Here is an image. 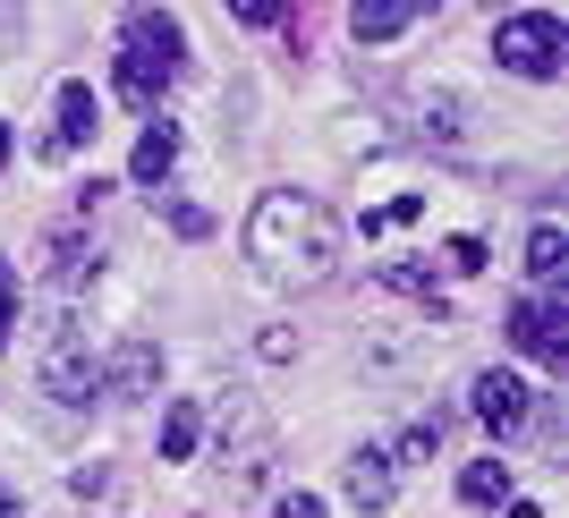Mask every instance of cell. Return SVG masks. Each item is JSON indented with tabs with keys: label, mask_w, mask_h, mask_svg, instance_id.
<instances>
[{
	"label": "cell",
	"mask_w": 569,
	"mask_h": 518,
	"mask_svg": "<svg viewBox=\"0 0 569 518\" xmlns=\"http://www.w3.org/2000/svg\"><path fill=\"white\" fill-rule=\"evenodd\" d=\"M442 263H451V272H485V238H451Z\"/></svg>",
	"instance_id": "obj_19"
},
{
	"label": "cell",
	"mask_w": 569,
	"mask_h": 518,
	"mask_svg": "<svg viewBox=\"0 0 569 518\" xmlns=\"http://www.w3.org/2000/svg\"><path fill=\"white\" fill-rule=\"evenodd\" d=\"M433 450H442V417H417L400 434V450H391V459H433Z\"/></svg>",
	"instance_id": "obj_17"
},
{
	"label": "cell",
	"mask_w": 569,
	"mask_h": 518,
	"mask_svg": "<svg viewBox=\"0 0 569 518\" xmlns=\"http://www.w3.org/2000/svg\"><path fill=\"white\" fill-rule=\"evenodd\" d=\"M468 400H476V425H493V434H519V425H527V400H536V391H527L519 375H501V366H493V375H476Z\"/></svg>",
	"instance_id": "obj_7"
},
{
	"label": "cell",
	"mask_w": 569,
	"mask_h": 518,
	"mask_svg": "<svg viewBox=\"0 0 569 518\" xmlns=\"http://www.w3.org/2000/svg\"><path fill=\"white\" fill-rule=\"evenodd\" d=\"M510 349L545 357V366H569V307L561 298H519L510 307Z\"/></svg>",
	"instance_id": "obj_5"
},
{
	"label": "cell",
	"mask_w": 569,
	"mask_h": 518,
	"mask_svg": "<svg viewBox=\"0 0 569 518\" xmlns=\"http://www.w3.org/2000/svg\"><path fill=\"white\" fill-rule=\"evenodd\" d=\"M0 170H9V119H0Z\"/></svg>",
	"instance_id": "obj_25"
},
{
	"label": "cell",
	"mask_w": 569,
	"mask_h": 518,
	"mask_svg": "<svg viewBox=\"0 0 569 518\" xmlns=\"http://www.w3.org/2000/svg\"><path fill=\"white\" fill-rule=\"evenodd\" d=\"M561 18L552 9H519V18H501L493 26V51H501V69H519V77H552L561 69Z\"/></svg>",
	"instance_id": "obj_3"
},
{
	"label": "cell",
	"mask_w": 569,
	"mask_h": 518,
	"mask_svg": "<svg viewBox=\"0 0 569 518\" xmlns=\"http://www.w3.org/2000/svg\"><path fill=\"white\" fill-rule=\"evenodd\" d=\"M238 26H289V0H230Z\"/></svg>",
	"instance_id": "obj_18"
},
{
	"label": "cell",
	"mask_w": 569,
	"mask_h": 518,
	"mask_svg": "<svg viewBox=\"0 0 569 518\" xmlns=\"http://www.w3.org/2000/svg\"><path fill=\"white\" fill-rule=\"evenodd\" d=\"M459 501H468V510H510V501H519V485H510V468H501V459H476V468H459Z\"/></svg>",
	"instance_id": "obj_12"
},
{
	"label": "cell",
	"mask_w": 569,
	"mask_h": 518,
	"mask_svg": "<svg viewBox=\"0 0 569 518\" xmlns=\"http://www.w3.org/2000/svg\"><path fill=\"white\" fill-rule=\"evenodd\" d=\"M382 281L408 289V298H426V307L442 315V298H433V263H408V256H400V263H382Z\"/></svg>",
	"instance_id": "obj_16"
},
{
	"label": "cell",
	"mask_w": 569,
	"mask_h": 518,
	"mask_svg": "<svg viewBox=\"0 0 569 518\" xmlns=\"http://www.w3.org/2000/svg\"><path fill=\"white\" fill-rule=\"evenodd\" d=\"M170 170H179V128H170V119H153V128L137 137V153H128V179H137V188H162Z\"/></svg>",
	"instance_id": "obj_11"
},
{
	"label": "cell",
	"mask_w": 569,
	"mask_h": 518,
	"mask_svg": "<svg viewBox=\"0 0 569 518\" xmlns=\"http://www.w3.org/2000/svg\"><path fill=\"white\" fill-rule=\"evenodd\" d=\"M43 263H51V289H86L102 272V256H94V238H86V230H51Z\"/></svg>",
	"instance_id": "obj_10"
},
{
	"label": "cell",
	"mask_w": 569,
	"mask_h": 518,
	"mask_svg": "<svg viewBox=\"0 0 569 518\" xmlns=\"http://www.w3.org/2000/svg\"><path fill=\"white\" fill-rule=\"evenodd\" d=\"M196 442H204V408H196V400H170V417H162V459H196Z\"/></svg>",
	"instance_id": "obj_14"
},
{
	"label": "cell",
	"mask_w": 569,
	"mask_h": 518,
	"mask_svg": "<svg viewBox=\"0 0 569 518\" xmlns=\"http://www.w3.org/2000/svg\"><path fill=\"white\" fill-rule=\"evenodd\" d=\"M43 391H51L60 408H94V400H102V357L86 349L77 331H60V340H51V357H43Z\"/></svg>",
	"instance_id": "obj_4"
},
{
	"label": "cell",
	"mask_w": 569,
	"mask_h": 518,
	"mask_svg": "<svg viewBox=\"0 0 569 518\" xmlns=\"http://www.w3.org/2000/svg\"><path fill=\"white\" fill-rule=\"evenodd\" d=\"M170 230H179V238H204V230H213V212H196V205H170Z\"/></svg>",
	"instance_id": "obj_21"
},
{
	"label": "cell",
	"mask_w": 569,
	"mask_h": 518,
	"mask_svg": "<svg viewBox=\"0 0 569 518\" xmlns=\"http://www.w3.org/2000/svg\"><path fill=\"white\" fill-rule=\"evenodd\" d=\"M433 18V0H349V34L357 43H391L400 26Z\"/></svg>",
	"instance_id": "obj_9"
},
{
	"label": "cell",
	"mask_w": 569,
	"mask_h": 518,
	"mask_svg": "<svg viewBox=\"0 0 569 518\" xmlns=\"http://www.w3.org/2000/svg\"><path fill=\"white\" fill-rule=\"evenodd\" d=\"M0 518H26V501L9 494V476H0Z\"/></svg>",
	"instance_id": "obj_23"
},
{
	"label": "cell",
	"mask_w": 569,
	"mask_h": 518,
	"mask_svg": "<svg viewBox=\"0 0 569 518\" xmlns=\"http://www.w3.org/2000/svg\"><path fill=\"white\" fill-rule=\"evenodd\" d=\"M247 263H256L263 281L281 289H323L340 263V221L323 196L307 188H272L256 196V212H247Z\"/></svg>",
	"instance_id": "obj_1"
},
{
	"label": "cell",
	"mask_w": 569,
	"mask_h": 518,
	"mask_svg": "<svg viewBox=\"0 0 569 518\" xmlns=\"http://www.w3.org/2000/svg\"><path fill=\"white\" fill-rule=\"evenodd\" d=\"M94 86H60V102H51V137H43V153H86L94 145Z\"/></svg>",
	"instance_id": "obj_8"
},
{
	"label": "cell",
	"mask_w": 569,
	"mask_h": 518,
	"mask_svg": "<svg viewBox=\"0 0 569 518\" xmlns=\"http://www.w3.org/2000/svg\"><path fill=\"white\" fill-rule=\"evenodd\" d=\"M527 272H536L545 289L569 272V238H561V221H536V230H527Z\"/></svg>",
	"instance_id": "obj_13"
},
{
	"label": "cell",
	"mask_w": 569,
	"mask_h": 518,
	"mask_svg": "<svg viewBox=\"0 0 569 518\" xmlns=\"http://www.w3.org/2000/svg\"><path fill=\"white\" fill-rule=\"evenodd\" d=\"M179 69H188V34H179V18H162V9H128V26H119V102H137V111H153V102L179 86Z\"/></svg>",
	"instance_id": "obj_2"
},
{
	"label": "cell",
	"mask_w": 569,
	"mask_h": 518,
	"mask_svg": "<svg viewBox=\"0 0 569 518\" xmlns=\"http://www.w3.org/2000/svg\"><path fill=\"white\" fill-rule=\"evenodd\" d=\"M510 518H545V510H536V501H510Z\"/></svg>",
	"instance_id": "obj_24"
},
{
	"label": "cell",
	"mask_w": 569,
	"mask_h": 518,
	"mask_svg": "<svg viewBox=\"0 0 569 518\" xmlns=\"http://www.w3.org/2000/svg\"><path fill=\"white\" fill-rule=\"evenodd\" d=\"M9 331H18V272L0 263V349H9Z\"/></svg>",
	"instance_id": "obj_20"
},
{
	"label": "cell",
	"mask_w": 569,
	"mask_h": 518,
	"mask_svg": "<svg viewBox=\"0 0 569 518\" xmlns=\"http://www.w3.org/2000/svg\"><path fill=\"white\" fill-rule=\"evenodd\" d=\"M281 518H323V501L315 494H281Z\"/></svg>",
	"instance_id": "obj_22"
},
{
	"label": "cell",
	"mask_w": 569,
	"mask_h": 518,
	"mask_svg": "<svg viewBox=\"0 0 569 518\" xmlns=\"http://www.w3.org/2000/svg\"><path fill=\"white\" fill-rule=\"evenodd\" d=\"M153 366H162L153 349H128V357L111 366V375H102V400H137L144 382H153Z\"/></svg>",
	"instance_id": "obj_15"
},
{
	"label": "cell",
	"mask_w": 569,
	"mask_h": 518,
	"mask_svg": "<svg viewBox=\"0 0 569 518\" xmlns=\"http://www.w3.org/2000/svg\"><path fill=\"white\" fill-rule=\"evenodd\" d=\"M340 494H349L357 510H391V494H400V459H391V450H349Z\"/></svg>",
	"instance_id": "obj_6"
}]
</instances>
